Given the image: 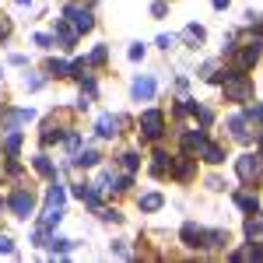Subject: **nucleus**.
<instances>
[{
    "instance_id": "nucleus-27",
    "label": "nucleus",
    "mask_w": 263,
    "mask_h": 263,
    "mask_svg": "<svg viewBox=\"0 0 263 263\" xmlns=\"http://www.w3.org/2000/svg\"><path fill=\"white\" fill-rule=\"evenodd\" d=\"M105 60H109V46H95V49L84 57V63H88V67H99V63H105Z\"/></svg>"
},
{
    "instance_id": "nucleus-13",
    "label": "nucleus",
    "mask_w": 263,
    "mask_h": 263,
    "mask_svg": "<svg viewBox=\"0 0 263 263\" xmlns=\"http://www.w3.org/2000/svg\"><path fill=\"white\" fill-rule=\"evenodd\" d=\"M57 39H60L63 49H74V42H78V28H74L70 21H57Z\"/></svg>"
},
{
    "instance_id": "nucleus-23",
    "label": "nucleus",
    "mask_w": 263,
    "mask_h": 263,
    "mask_svg": "<svg viewBox=\"0 0 263 263\" xmlns=\"http://www.w3.org/2000/svg\"><path fill=\"white\" fill-rule=\"evenodd\" d=\"M32 165H35V172H39V176H46V179H57V165L49 162L46 155H35V158H32Z\"/></svg>"
},
{
    "instance_id": "nucleus-5",
    "label": "nucleus",
    "mask_w": 263,
    "mask_h": 263,
    "mask_svg": "<svg viewBox=\"0 0 263 263\" xmlns=\"http://www.w3.org/2000/svg\"><path fill=\"white\" fill-rule=\"evenodd\" d=\"M7 211H11L14 218H21V221H25V218H32V211H35V197H32L28 190H18V193L7 200Z\"/></svg>"
},
{
    "instance_id": "nucleus-2",
    "label": "nucleus",
    "mask_w": 263,
    "mask_h": 263,
    "mask_svg": "<svg viewBox=\"0 0 263 263\" xmlns=\"http://www.w3.org/2000/svg\"><path fill=\"white\" fill-rule=\"evenodd\" d=\"M141 134L147 141H162V134H165V112L162 109H144L141 112Z\"/></svg>"
},
{
    "instance_id": "nucleus-7",
    "label": "nucleus",
    "mask_w": 263,
    "mask_h": 263,
    "mask_svg": "<svg viewBox=\"0 0 263 263\" xmlns=\"http://www.w3.org/2000/svg\"><path fill=\"white\" fill-rule=\"evenodd\" d=\"M120 126H126L123 116H112V112H102L99 123H95V134L105 137V141H112V137H120Z\"/></svg>"
},
{
    "instance_id": "nucleus-35",
    "label": "nucleus",
    "mask_w": 263,
    "mask_h": 263,
    "mask_svg": "<svg viewBox=\"0 0 263 263\" xmlns=\"http://www.w3.org/2000/svg\"><path fill=\"white\" fill-rule=\"evenodd\" d=\"M99 218L102 221H123V214L116 211V207H99Z\"/></svg>"
},
{
    "instance_id": "nucleus-29",
    "label": "nucleus",
    "mask_w": 263,
    "mask_h": 263,
    "mask_svg": "<svg viewBox=\"0 0 263 263\" xmlns=\"http://www.w3.org/2000/svg\"><path fill=\"white\" fill-rule=\"evenodd\" d=\"M193 116H197V120H200V126L207 130V126L214 123V109H207V105H200V102H197V105H193Z\"/></svg>"
},
{
    "instance_id": "nucleus-16",
    "label": "nucleus",
    "mask_w": 263,
    "mask_h": 263,
    "mask_svg": "<svg viewBox=\"0 0 263 263\" xmlns=\"http://www.w3.org/2000/svg\"><path fill=\"white\" fill-rule=\"evenodd\" d=\"M228 134L235 137L239 144H249V130H246V116H232L228 120Z\"/></svg>"
},
{
    "instance_id": "nucleus-34",
    "label": "nucleus",
    "mask_w": 263,
    "mask_h": 263,
    "mask_svg": "<svg viewBox=\"0 0 263 263\" xmlns=\"http://www.w3.org/2000/svg\"><path fill=\"white\" fill-rule=\"evenodd\" d=\"M242 116H246V123H263V105H249Z\"/></svg>"
},
{
    "instance_id": "nucleus-26",
    "label": "nucleus",
    "mask_w": 263,
    "mask_h": 263,
    "mask_svg": "<svg viewBox=\"0 0 263 263\" xmlns=\"http://www.w3.org/2000/svg\"><path fill=\"white\" fill-rule=\"evenodd\" d=\"M46 74H49V78H70V63L49 60V63H46Z\"/></svg>"
},
{
    "instance_id": "nucleus-11",
    "label": "nucleus",
    "mask_w": 263,
    "mask_h": 263,
    "mask_svg": "<svg viewBox=\"0 0 263 263\" xmlns=\"http://www.w3.org/2000/svg\"><path fill=\"white\" fill-rule=\"evenodd\" d=\"M63 137H67V130H63L57 120H46V123H42V134H39L42 147H49L53 141H63Z\"/></svg>"
},
{
    "instance_id": "nucleus-42",
    "label": "nucleus",
    "mask_w": 263,
    "mask_h": 263,
    "mask_svg": "<svg viewBox=\"0 0 263 263\" xmlns=\"http://www.w3.org/2000/svg\"><path fill=\"white\" fill-rule=\"evenodd\" d=\"M158 46H162L165 53H168V49H172V46H176V35H158Z\"/></svg>"
},
{
    "instance_id": "nucleus-21",
    "label": "nucleus",
    "mask_w": 263,
    "mask_h": 263,
    "mask_svg": "<svg viewBox=\"0 0 263 263\" xmlns=\"http://www.w3.org/2000/svg\"><path fill=\"white\" fill-rule=\"evenodd\" d=\"M21 151V130H7V137H4V155L7 158H18Z\"/></svg>"
},
{
    "instance_id": "nucleus-1",
    "label": "nucleus",
    "mask_w": 263,
    "mask_h": 263,
    "mask_svg": "<svg viewBox=\"0 0 263 263\" xmlns=\"http://www.w3.org/2000/svg\"><path fill=\"white\" fill-rule=\"evenodd\" d=\"M221 84H224V102H253V81L246 78V70L235 67Z\"/></svg>"
},
{
    "instance_id": "nucleus-45",
    "label": "nucleus",
    "mask_w": 263,
    "mask_h": 263,
    "mask_svg": "<svg viewBox=\"0 0 263 263\" xmlns=\"http://www.w3.org/2000/svg\"><path fill=\"white\" fill-rule=\"evenodd\" d=\"M112 253H116V256H130V249H126L123 242H116V246H112Z\"/></svg>"
},
{
    "instance_id": "nucleus-3",
    "label": "nucleus",
    "mask_w": 263,
    "mask_h": 263,
    "mask_svg": "<svg viewBox=\"0 0 263 263\" xmlns=\"http://www.w3.org/2000/svg\"><path fill=\"white\" fill-rule=\"evenodd\" d=\"M235 172H239L242 182H260L263 179V158L260 155H242V158H235Z\"/></svg>"
},
{
    "instance_id": "nucleus-36",
    "label": "nucleus",
    "mask_w": 263,
    "mask_h": 263,
    "mask_svg": "<svg viewBox=\"0 0 263 263\" xmlns=\"http://www.w3.org/2000/svg\"><path fill=\"white\" fill-rule=\"evenodd\" d=\"M53 42H57V35H49V32H39L35 35V46L39 49H53Z\"/></svg>"
},
{
    "instance_id": "nucleus-22",
    "label": "nucleus",
    "mask_w": 263,
    "mask_h": 263,
    "mask_svg": "<svg viewBox=\"0 0 263 263\" xmlns=\"http://www.w3.org/2000/svg\"><path fill=\"white\" fill-rule=\"evenodd\" d=\"M63 200H67V190L53 179V182H49V190H46V203H49V207H63Z\"/></svg>"
},
{
    "instance_id": "nucleus-25",
    "label": "nucleus",
    "mask_w": 263,
    "mask_h": 263,
    "mask_svg": "<svg viewBox=\"0 0 263 263\" xmlns=\"http://www.w3.org/2000/svg\"><path fill=\"white\" fill-rule=\"evenodd\" d=\"M63 221V207H46V214H42V228H49V232H53V228H57V224Z\"/></svg>"
},
{
    "instance_id": "nucleus-20",
    "label": "nucleus",
    "mask_w": 263,
    "mask_h": 263,
    "mask_svg": "<svg viewBox=\"0 0 263 263\" xmlns=\"http://www.w3.org/2000/svg\"><path fill=\"white\" fill-rule=\"evenodd\" d=\"M99 162H102V155L95 151V147H84V151L74 155V165H81V168H95Z\"/></svg>"
},
{
    "instance_id": "nucleus-14",
    "label": "nucleus",
    "mask_w": 263,
    "mask_h": 263,
    "mask_svg": "<svg viewBox=\"0 0 263 263\" xmlns=\"http://www.w3.org/2000/svg\"><path fill=\"white\" fill-rule=\"evenodd\" d=\"M74 197L84 200L88 207H99V203H102V193L95 190V186H88V182H78V186H74Z\"/></svg>"
},
{
    "instance_id": "nucleus-38",
    "label": "nucleus",
    "mask_w": 263,
    "mask_h": 263,
    "mask_svg": "<svg viewBox=\"0 0 263 263\" xmlns=\"http://www.w3.org/2000/svg\"><path fill=\"white\" fill-rule=\"evenodd\" d=\"M25 88H28V91H39L42 78H39V74H25Z\"/></svg>"
},
{
    "instance_id": "nucleus-32",
    "label": "nucleus",
    "mask_w": 263,
    "mask_h": 263,
    "mask_svg": "<svg viewBox=\"0 0 263 263\" xmlns=\"http://www.w3.org/2000/svg\"><path fill=\"white\" fill-rule=\"evenodd\" d=\"M49 249H53V256H57V253H70V249H74V242H70V239H57V235H53V239H49Z\"/></svg>"
},
{
    "instance_id": "nucleus-40",
    "label": "nucleus",
    "mask_w": 263,
    "mask_h": 263,
    "mask_svg": "<svg viewBox=\"0 0 263 263\" xmlns=\"http://www.w3.org/2000/svg\"><path fill=\"white\" fill-rule=\"evenodd\" d=\"M0 253H4V256H11V253H14V242H11L7 235H0Z\"/></svg>"
},
{
    "instance_id": "nucleus-8",
    "label": "nucleus",
    "mask_w": 263,
    "mask_h": 263,
    "mask_svg": "<svg viewBox=\"0 0 263 263\" xmlns=\"http://www.w3.org/2000/svg\"><path fill=\"white\" fill-rule=\"evenodd\" d=\"M155 91H158V81L147 78V74H141L137 81L130 84V95H134L137 102H151V99H155Z\"/></svg>"
},
{
    "instance_id": "nucleus-9",
    "label": "nucleus",
    "mask_w": 263,
    "mask_h": 263,
    "mask_svg": "<svg viewBox=\"0 0 263 263\" xmlns=\"http://www.w3.org/2000/svg\"><path fill=\"white\" fill-rule=\"evenodd\" d=\"M28 120H35V112H32V109H7V112L0 116L4 130H18L21 123H28Z\"/></svg>"
},
{
    "instance_id": "nucleus-33",
    "label": "nucleus",
    "mask_w": 263,
    "mask_h": 263,
    "mask_svg": "<svg viewBox=\"0 0 263 263\" xmlns=\"http://www.w3.org/2000/svg\"><path fill=\"white\" fill-rule=\"evenodd\" d=\"M63 144H67V151H70V155H78V151H81V134H74V130H70V134L63 137Z\"/></svg>"
},
{
    "instance_id": "nucleus-49",
    "label": "nucleus",
    "mask_w": 263,
    "mask_h": 263,
    "mask_svg": "<svg viewBox=\"0 0 263 263\" xmlns=\"http://www.w3.org/2000/svg\"><path fill=\"white\" fill-rule=\"evenodd\" d=\"M91 4H99V0H91Z\"/></svg>"
},
{
    "instance_id": "nucleus-47",
    "label": "nucleus",
    "mask_w": 263,
    "mask_h": 263,
    "mask_svg": "<svg viewBox=\"0 0 263 263\" xmlns=\"http://www.w3.org/2000/svg\"><path fill=\"white\" fill-rule=\"evenodd\" d=\"M14 4H21V7H28V4H32V0H14Z\"/></svg>"
},
{
    "instance_id": "nucleus-30",
    "label": "nucleus",
    "mask_w": 263,
    "mask_h": 263,
    "mask_svg": "<svg viewBox=\"0 0 263 263\" xmlns=\"http://www.w3.org/2000/svg\"><path fill=\"white\" fill-rule=\"evenodd\" d=\"M256 57H260V49H253V46H246L242 53H239V70H249V67L256 63Z\"/></svg>"
},
{
    "instance_id": "nucleus-46",
    "label": "nucleus",
    "mask_w": 263,
    "mask_h": 263,
    "mask_svg": "<svg viewBox=\"0 0 263 263\" xmlns=\"http://www.w3.org/2000/svg\"><path fill=\"white\" fill-rule=\"evenodd\" d=\"M211 4H214V11H224V7H228L232 0H211Z\"/></svg>"
},
{
    "instance_id": "nucleus-6",
    "label": "nucleus",
    "mask_w": 263,
    "mask_h": 263,
    "mask_svg": "<svg viewBox=\"0 0 263 263\" xmlns=\"http://www.w3.org/2000/svg\"><path fill=\"white\" fill-rule=\"evenodd\" d=\"M228 246V232L221 228H200L197 232V249H224Z\"/></svg>"
},
{
    "instance_id": "nucleus-15",
    "label": "nucleus",
    "mask_w": 263,
    "mask_h": 263,
    "mask_svg": "<svg viewBox=\"0 0 263 263\" xmlns=\"http://www.w3.org/2000/svg\"><path fill=\"white\" fill-rule=\"evenodd\" d=\"M203 141H207L203 126H197V130H186V134H182V151H200Z\"/></svg>"
},
{
    "instance_id": "nucleus-17",
    "label": "nucleus",
    "mask_w": 263,
    "mask_h": 263,
    "mask_svg": "<svg viewBox=\"0 0 263 263\" xmlns=\"http://www.w3.org/2000/svg\"><path fill=\"white\" fill-rule=\"evenodd\" d=\"M200 155H203V162H207V165H221L224 162V147H221V144H207V141H203Z\"/></svg>"
},
{
    "instance_id": "nucleus-44",
    "label": "nucleus",
    "mask_w": 263,
    "mask_h": 263,
    "mask_svg": "<svg viewBox=\"0 0 263 263\" xmlns=\"http://www.w3.org/2000/svg\"><path fill=\"white\" fill-rule=\"evenodd\" d=\"M7 60L14 63V67H25V63H28V57H25V53H11V57H7Z\"/></svg>"
},
{
    "instance_id": "nucleus-24",
    "label": "nucleus",
    "mask_w": 263,
    "mask_h": 263,
    "mask_svg": "<svg viewBox=\"0 0 263 263\" xmlns=\"http://www.w3.org/2000/svg\"><path fill=\"white\" fill-rule=\"evenodd\" d=\"M168 165H172V158H168L165 151H155V162H151V176H155V179H162L165 172H168Z\"/></svg>"
},
{
    "instance_id": "nucleus-19",
    "label": "nucleus",
    "mask_w": 263,
    "mask_h": 263,
    "mask_svg": "<svg viewBox=\"0 0 263 263\" xmlns=\"http://www.w3.org/2000/svg\"><path fill=\"white\" fill-rule=\"evenodd\" d=\"M235 207H239V211H246V214H253V211H260V200H256V193L239 190V193H235Z\"/></svg>"
},
{
    "instance_id": "nucleus-41",
    "label": "nucleus",
    "mask_w": 263,
    "mask_h": 263,
    "mask_svg": "<svg viewBox=\"0 0 263 263\" xmlns=\"http://www.w3.org/2000/svg\"><path fill=\"white\" fill-rule=\"evenodd\" d=\"M130 60H144V42H134L130 46Z\"/></svg>"
},
{
    "instance_id": "nucleus-39",
    "label": "nucleus",
    "mask_w": 263,
    "mask_h": 263,
    "mask_svg": "<svg viewBox=\"0 0 263 263\" xmlns=\"http://www.w3.org/2000/svg\"><path fill=\"white\" fill-rule=\"evenodd\" d=\"M151 14H155V18H165V14H168V4H165V0H155V4H151Z\"/></svg>"
},
{
    "instance_id": "nucleus-37",
    "label": "nucleus",
    "mask_w": 263,
    "mask_h": 263,
    "mask_svg": "<svg viewBox=\"0 0 263 263\" xmlns=\"http://www.w3.org/2000/svg\"><path fill=\"white\" fill-rule=\"evenodd\" d=\"M7 39H11V18L0 14V42H7Z\"/></svg>"
},
{
    "instance_id": "nucleus-31",
    "label": "nucleus",
    "mask_w": 263,
    "mask_h": 263,
    "mask_svg": "<svg viewBox=\"0 0 263 263\" xmlns=\"http://www.w3.org/2000/svg\"><path fill=\"white\" fill-rule=\"evenodd\" d=\"M120 165L126 168V172H137V165H141V155H137V151H126V155H120Z\"/></svg>"
},
{
    "instance_id": "nucleus-10",
    "label": "nucleus",
    "mask_w": 263,
    "mask_h": 263,
    "mask_svg": "<svg viewBox=\"0 0 263 263\" xmlns=\"http://www.w3.org/2000/svg\"><path fill=\"white\" fill-rule=\"evenodd\" d=\"M193 168H197V158H176V162L168 165V172H172V179H179V182H186L190 176H193Z\"/></svg>"
},
{
    "instance_id": "nucleus-18",
    "label": "nucleus",
    "mask_w": 263,
    "mask_h": 263,
    "mask_svg": "<svg viewBox=\"0 0 263 263\" xmlns=\"http://www.w3.org/2000/svg\"><path fill=\"white\" fill-rule=\"evenodd\" d=\"M182 42H190V46H193V49H197V46H200L203 39H207V32H203V25H186V28H182V35H179Z\"/></svg>"
},
{
    "instance_id": "nucleus-4",
    "label": "nucleus",
    "mask_w": 263,
    "mask_h": 263,
    "mask_svg": "<svg viewBox=\"0 0 263 263\" xmlns=\"http://www.w3.org/2000/svg\"><path fill=\"white\" fill-rule=\"evenodd\" d=\"M63 18H70V25L78 28V35L95 28V14H91V7H78V4H67V7H63Z\"/></svg>"
},
{
    "instance_id": "nucleus-48",
    "label": "nucleus",
    "mask_w": 263,
    "mask_h": 263,
    "mask_svg": "<svg viewBox=\"0 0 263 263\" xmlns=\"http://www.w3.org/2000/svg\"><path fill=\"white\" fill-rule=\"evenodd\" d=\"M260 158H263V137H260Z\"/></svg>"
},
{
    "instance_id": "nucleus-43",
    "label": "nucleus",
    "mask_w": 263,
    "mask_h": 263,
    "mask_svg": "<svg viewBox=\"0 0 263 263\" xmlns=\"http://www.w3.org/2000/svg\"><path fill=\"white\" fill-rule=\"evenodd\" d=\"M207 190H224V179L221 176H211V179H207Z\"/></svg>"
},
{
    "instance_id": "nucleus-12",
    "label": "nucleus",
    "mask_w": 263,
    "mask_h": 263,
    "mask_svg": "<svg viewBox=\"0 0 263 263\" xmlns=\"http://www.w3.org/2000/svg\"><path fill=\"white\" fill-rule=\"evenodd\" d=\"M246 239L253 246H263V214H249V221H246Z\"/></svg>"
},
{
    "instance_id": "nucleus-28",
    "label": "nucleus",
    "mask_w": 263,
    "mask_h": 263,
    "mask_svg": "<svg viewBox=\"0 0 263 263\" xmlns=\"http://www.w3.org/2000/svg\"><path fill=\"white\" fill-rule=\"evenodd\" d=\"M162 203H165L162 193H144V197H141V211H147V214H151V211H158Z\"/></svg>"
}]
</instances>
